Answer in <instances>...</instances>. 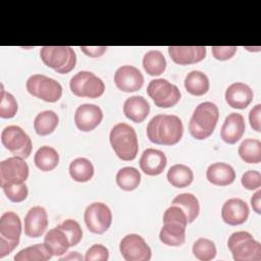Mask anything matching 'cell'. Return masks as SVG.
Segmentation results:
<instances>
[{
  "label": "cell",
  "mask_w": 261,
  "mask_h": 261,
  "mask_svg": "<svg viewBox=\"0 0 261 261\" xmlns=\"http://www.w3.org/2000/svg\"><path fill=\"white\" fill-rule=\"evenodd\" d=\"M184 134L180 118L172 114H157L147 125V137L157 145L172 146L177 144Z\"/></svg>",
  "instance_id": "1"
},
{
  "label": "cell",
  "mask_w": 261,
  "mask_h": 261,
  "mask_svg": "<svg viewBox=\"0 0 261 261\" xmlns=\"http://www.w3.org/2000/svg\"><path fill=\"white\" fill-rule=\"evenodd\" d=\"M219 110L212 102H202L194 110L189 122V132L196 140L209 138L218 122Z\"/></svg>",
  "instance_id": "2"
},
{
  "label": "cell",
  "mask_w": 261,
  "mask_h": 261,
  "mask_svg": "<svg viewBox=\"0 0 261 261\" xmlns=\"http://www.w3.org/2000/svg\"><path fill=\"white\" fill-rule=\"evenodd\" d=\"M111 147L117 157L123 161H132L137 157L139 142L136 130L127 123L115 124L109 135Z\"/></svg>",
  "instance_id": "3"
},
{
  "label": "cell",
  "mask_w": 261,
  "mask_h": 261,
  "mask_svg": "<svg viewBox=\"0 0 261 261\" xmlns=\"http://www.w3.org/2000/svg\"><path fill=\"white\" fill-rule=\"evenodd\" d=\"M227 247L236 261H260L261 245L248 231H236L230 234Z\"/></svg>",
  "instance_id": "4"
},
{
  "label": "cell",
  "mask_w": 261,
  "mask_h": 261,
  "mask_svg": "<svg viewBox=\"0 0 261 261\" xmlns=\"http://www.w3.org/2000/svg\"><path fill=\"white\" fill-rule=\"evenodd\" d=\"M40 57L45 65L62 74L70 72L76 63L75 52L68 46H44Z\"/></svg>",
  "instance_id": "5"
},
{
  "label": "cell",
  "mask_w": 261,
  "mask_h": 261,
  "mask_svg": "<svg viewBox=\"0 0 261 261\" xmlns=\"http://www.w3.org/2000/svg\"><path fill=\"white\" fill-rule=\"evenodd\" d=\"M19 216L12 212H4L0 217V258L9 255L19 243L21 234Z\"/></svg>",
  "instance_id": "6"
},
{
  "label": "cell",
  "mask_w": 261,
  "mask_h": 261,
  "mask_svg": "<svg viewBox=\"0 0 261 261\" xmlns=\"http://www.w3.org/2000/svg\"><path fill=\"white\" fill-rule=\"evenodd\" d=\"M28 92L45 102H57L62 96V86L54 79L44 74L31 75L25 84Z\"/></svg>",
  "instance_id": "7"
},
{
  "label": "cell",
  "mask_w": 261,
  "mask_h": 261,
  "mask_svg": "<svg viewBox=\"0 0 261 261\" xmlns=\"http://www.w3.org/2000/svg\"><path fill=\"white\" fill-rule=\"evenodd\" d=\"M69 88L76 97L98 98L104 94L105 85L103 81L91 71L82 70L75 73L69 82Z\"/></svg>",
  "instance_id": "8"
},
{
  "label": "cell",
  "mask_w": 261,
  "mask_h": 261,
  "mask_svg": "<svg viewBox=\"0 0 261 261\" xmlns=\"http://www.w3.org/2000/svg\"><path fill=\"white\" fill-rule=\"evenodd\" d=\"M147 94L159 108L173 107L180 99L178 88L165 79L152 80L147 87Z\"/></svg>",
  "instance_id": "9"
},
{
  "label": "cell",
  "mask_w": 261,
  "mask_h": 261,
  "mask_svg": "<svg viewBox=\"0 0 261 261\" xmlns=\"http://www.w3.org/2000/svg\"><path fill=\"white\" fill-rule=\"evenodd\" d=\"M2 145L14 156L28 158L32 152V141L28 134L17 125H8L1 133Z\"/></svg>",
  "instance_id": "10"
},
{
  "label": "cell",
  "mask_w": 261,
  "mask_h": 261,
  "mask_svg": "<svg viewBox=\"0 0 261 261\" xmlns=\"http://www.w3.org/2000/svg\"><path fill=\"white\" fill-rule=\"evenodd\" d=\"M84 219L91 232L102 234L112 223V213L106 204L94 202L87 206L84 213Z\"/></svg>",
  "instance_id": "11"
},
{
  "label": "cell",
  "mask_w": 261,
  "mask_h": 261,
  "mask_svg": "<svg viewBox=\"0 0 261 261\" xmlns=\"http://www.w3.org/2000/svg\"><path fill=\"white\" fill-rule=\"evenodd\" d=\"M29 165L23 158L13 156L0 162L1 188L13 184H22L29 177Z\"/></svg>",
  "instance_id": "12"
},
{
  "label": "cell",
  "mask_w": 261,
  "mask_h": 261,
  "mask_svg": "<svg viewBox=\"0 0 261 261\" xmlns=\"http://www.w3.org/2000/svg\"><path fill=\"white\" fill-rule=\"evenodd\" d=\"M119 251L126 261H148L152 255L149 245L137 233L123 237L119 244Z\"/></svg>",
  "instance_id": "13"
},
{
  "label": "cell",
  "mask_w": 261,
  "mask_h": 261,
  "mask_svg": "<svg viewBox=\"0 0 261 261\" xmlns=\"http://www.w3.org/2000/svg\"><path fill=\"white\" fill-rule=\"evenodd\" d=\"M114 84L117 89L125 93L139 91L144 84L142 72L133 65H122L114 73Z\"/></svg>",
  "instance_id": "14"
},
{
  "label": "cell",
  "mask_w": 261,
  "mask_h": 261,
  "mask_svg": "<svg viewBox=\"0 0 261 261\" xmlns=\"http://www.w3.org/2000/svg\"><path fill=\"white\" fill-rule=\"evenodd\" d=\"M103 119L101 108L95 104H82L74 112V123L82 132L95 129Z\"/></svg>",
  "instance_id": "15"
},
{
  "label": "cell",
  "mask_w": 261,
  "mask_h": 261,
  "mask_svg": "<svg viewBox=\"0 0 261 261\" xmlns=\"http://www.w3.org/2000/svg\"><path fill=\"white\" fill-rule=\"evenodd\" d=\"M250 209L248 204L240 198H231L224 202L221 208L222 220L228 225H240L247 221Z\"/></svg>",
  "instance_id": "16"
},
{
  "label": "cell",
  "mask_w": 261,
  "mask_h": 261,
  "mask_svg": "<svg viewBox=\"0 0 261 261\" xmlns=\"http://www.w3.org/2000/svg\"><path fill=\"white\" fill-rule=\"evenodd\" d=\"M48 226V215L44 207H32L24 217V234L29 238H40Z\"/></svg>",
  "instance_id": "17"
},
{
  "label": "cell",
  "mask_w": 261,
  "mask_h": 261,
  "mask_svg": "<svg viewBox=\"0 0 261 261\" xmlns=\"http://www.w3.org/2000/svg\"><path fill=\"white\" fill-rule=\"evenodd\" d=\"M205 46H169L170 58L179 65L194 64L202 61L206 56Z\"/></svg>",
  "instance_id": "18"
},
{
  "label": "cell",
  "mask_w": 261,
  "mask_h": 261,
  "mask_svg": "<svg viewBox=\"0 0 261 261\" xmlns=\"http://www.w3.org/2000/svg\"><path fill=\"white\" fill-rule=\"evenodd\" d=\"M139 164L145 174L154 176L163 172L167 164V159L161 150L148 148L142 153Z\"/></svg>",
  "instance_id": "19"
},
{
  "label": "cell",
  "mask_w": 261,
  "mask_h": 261,
  "mask_svg": "<svg viewBox=\"0 0 261 261\" xmlns=\"http://www.w3.org/2000/svg\"><path fill=\"white\" fill-rule=\"evenodd\" d=\"M253 90L244 83L237 82L228 86L225 91V101L231 108L245 109L252 102Z\"/></svg>",
  "instance_id": "20"
},
{
  "label": "cell",
  "mask_w": 261,
  "mask_h": 261,
  "mask_svg": "<svg viewBox=\"0 0 261 261\" xmlns=\"http://www.w3.org/2000/svg\"><path fill=\"white\" fill-rule=\"evenodd\" d=\"M246 124L244 116L240 113L232 112L228 114L220 129V138L227 144H236L240 141L245 133Z\"/></svg>",
  "instance_id": "21"
},
{
  "label": "cell",
  "mask_w": 261,
  "mask_h": 261,
  "mask_svg": "<svg viewBox=\"0 0 261 261\" xmlns=\"http://www.w3.org/2000/svg\"><path fill=\"white\" fill-rule=\"evenodd\" d=\"M206 177L209 182L215 186L225 187L236 179V171L231 165L224 162H215L208 166Z\"/></svg>",
  "instance_id": "22"
},
{
  "label": "cell",
  "mask_w": 261,
  "mask_h": 261,
  "mask_svg": "<svg viewBox=\"0 0 261 261\" xmlns=\"http://www.w3.org/2000/svg\"><path fill=\"white\" fill-rule=\"evenodd\" d=\"M150 112L148 101L142 96H132L123 103V113L125 117L136 123L143 122Z\"/></svg>",
  "instance_id": "23"
},
{
  "label": "cell",
  "mask_w": 261,
  "mask_h": 261,
  "mask_svg": "<svg viewBox=\"0 0 261 261\" xmlns=\"http://www.w3.org/2000/svg\"><path fill=\"white\" fill-rule=\"evenodd\" d=\"M44 245L52 256H61L65 254L70 247L67 236L57 226L46 232L44 237Z\"/></svg>",
  "instance_id": "24"
},
{
  "label": "cell",
  "mask_w": 261,
  "mask_h": 261,
  "mask_svg": "<svg viewBox=\"0 0 261 261\" xmlns=\"http://www.w3.org/2000/svg\"><path fill=\"white\" fill-rule=\"evenodd\" d=\"M186 227L187 225L175 221L164 222L159 232V239L164 245L179 247L186 241Z\"/></svg>",
  "instance_id": "25"
},
{
  "label": "cell",
  "mask_w": 261,
  "mask_h": 261,
  "mask_svg": "<svg viewBox=\"0 0 261 261\" xmlns=\"http://www.w3.org/2000/svg\"><path fill=\"white\" fill-rule=\"evenodd\" d=\"M208 76L200 70H192L185 79V88L188 93L194 96H203L209 90Z\"/></svg>",
  "instance_id": "26"
},
{
  "label": "cell",
  "mask_w": 261,
  "mask_h": 261,
  "mask_svg": "<svg viewBox=\"0 0 261 261\" xmlns=\"http://www.w3.org/2000/svg\"><path fill=\"white\" fill-rule=\"evenodd\" d=\"M34 162L41 171H51L57 167L59 155L53 147L42 146L37 150Z\"/></svg>",
  "instance_id": "27"
},
{
  "label": "cell",
  "mask_w": 261,
  "mask_h": 261,
  "mask_svg": "<svg viewBox=\"0 0 261 261\" xmlns=\"http://www.w3.org/2000/svg\"><path fill=\"white\" fill-rule=\"evenodd\" d=\"M167 180L174 188H186L194 179L193 170L185 164H174L167 171Z\"/></svg>",
  "instance_id": "28"
},
{
  "label": "cell",
  "mask_w": 261,
  "mask_h": 261,
  "mask_svg": "<svg viewBox=\"0 0 261 261\" xmlns=\"http://www.w3.org/2000/svg\"><path fill=\"white\" fill-rule=\"evenodd\" d=\"M68 171L74 181L87 182L94 175V166L89 159L79 157L69 164Z\"/></svg>",
  "instance_id": "29"
},
{
  "label": "cell",
  "mask_w": 261,
  "mask_h": 261,
  "mask_svg": "<svg viewBox=\"0 0 261 261\" xmlns=\"http://www.w3.org/2000/svg\"><path fill=\"white\" fill-rule=\"evenodd\" d=\"M58 122V115L54 111L45 110L35 117L34 128L39 136H48L55 130Z\"/></svg>",
  "instance_id": "30"
},
{
  "label": "cell",
  "mask_w": 261,
  "mask_h": 261,
  "mask_svg": "<svg viewBox=\"0 0 261 261\" xmlns=\"http://www.w3.org/2000/svg\"><path fill=\"white\" fill-rule=\"evenodd\" d=\"M172 205H177L182 209L188 217V223L193 222L199 215L200 205L199 201L191 193H182L177 195L171 202Z\"/></svg>",
  "instance_id": "31"
},
{
  "label": "cell",
  "mask_w": 261,
  "mask_h": 261,
  "mask_svg": "<svg viewBox=\"0 0 261 261\" xmlns=\"http://www.w3.org/2000/svg\"><path fill=\"white\" fill-rule=\"evenodd\" d=\"M143 67L149 75H160L166 68V59L160 51L150 50L143 57Z\"/></svg>",
  "instance_id": "32"
},
{
  "label": "cell",
  "mask_w": 261,
  "mask_h": 261,
  "mask_svg": "<svg viewBox=\"0 0 261 261\" xmlns=\"http://www.w3.org/2000/svg\"><path fill=\"white\" fill-rule=\"evenodd\" d=\"M239 156L243 161L250 164H257L261 161V142L256 139L244 140L238 149Z\"/></svg>",
  "instance_id": "33"
},
{
  "label": "cell",
  "mask_w": 261,
  "mask_h": 261,
  "mask_svg": "<svg viewBox=\"0 0 261 261\" xmlns=\"http://www.w3.org/2000/svg\"><path fill=\"white\" fill-rule=\"evenodd\" d=\"M115 180L121 190L130 192L139 187L141 182V173L137 168L132 166L122 167L117 171Z\"/></svg>",
  "instance_id": "34"
},
{
  "label": "cell",
  "mask_w": 261,
  "mask_h": 261,
  "mask_svg": "<svg viewBox=\"0 0 261 261\" xmlns=\"http://www.w3.org/2000/svg\"><path fill=\"white\" fill-rule=\"evenodd\" d=\"M52 255L43 244H36L20 250L15 254V261H46L49 260Z\"/></svg>",
  "instance_id": "35"
},
{
  "label": "cell",
  "mask_w": 261,
  "mask_h": 261,
  "mask_svg": "<svg viewBox=\"0 0 261 261\" xmlns=\"http://www.w3.org/2000/svg\"><path fill=\"white\" fill-rule=\"evenodd\" d=\"M194 256L201 261H209L215 258L217 250L215 244L206 238L198 239L193 245Z\"/></svg>",
  "instance_id": "36"
},
{
  "label": "cell",
  "mask_w": 261,
  "mask_h": 261,
  "mask_svg": "<svg viewBox=\"0 0 261 261\" xmlns=\"http://www.w3.org/2000/svg\"><path fill=\"white\" fill-rule=\"evenodd\" d=\"M17 102L14 96L6 92L3 87L1 89L0 96V117L1 118H12L17 112Z\"/></svg>",
  "instance_id": "37"
},
{
  "label": "cell",
  "mask_w": 261,
  "mask_h": 261,
  "mask_svg": "<svg viewBox=\"0 0 261 261\" xmlns=\"http://www.w3.org/2000/svg\"><path fill=\"white\" fill-rule=\"evenodd\" d=\"M57 227H59L65 232V234L68 238L70 247L76 246L81 242L83 238V230L77 221L73 219H66L62 223L58 224Z\"/></svg>",
  "instance_id": "38"
},
{
  "label": "cell",
  "mask_w": 261,
  "mask_h": 261,
  "mask_svg": "<svg viewBox=\"0 0 261 261\" xmlns=\"http://www.w3.org/2000/svg\"><path fill=\"white\" fill-rule=\"evenodd\" d=\"M2 190L7 199L13 203H20L24 201L29 195V190L24 182L5 186Z\"/></svg>",
  "instance_id": "39"
},
{
  "label": "cell",
  "mask_w": 261,
  "mask_h": 261,
  "mask_svg": "<svg viewBox=\"0 0 261 261\" xmlns=\"http://www.w3.org/2000/svg\"><path fill=\"white\" fill-rule=\"evenodd\" d=\"M169 221H175V222H179L187 225L188 217L180 207H178L177 205L171 204V206L168 207L163 214V223L169 222Z\"/></svg>",
  "instance_id": "40"
},
{
  "label": "cell",
  "mask_w": 261,
  "mask_h": 261,
  "mask_svg": "<svg viewBox=\"0 0 261 261\" xmlns=\"http://www.w3.org/2000/svg\"><path fill=\"white\" fill-rule=\"evenodd\" d=\"M109 258V252L108 249L101 245V244H95L92 247L88 249L85 255L86 261H106Z\"/></svg>",
  "instance_id": "41"
},
{
  "label": "cell",
  "mask_w": 261,
  "mask_h": 261,
  "mask_svg": "<svg viewBox=\"0 0 261 261\" xmlns=\"http://www.w3.org/2000/svg\"><path fill=\"white\" fill-rule=\"evenodd\" d=\"M241 182L247 190H257L261 187V174L257 170H248L242 175Z\"/></svg>",
  "instance_id": "42"
},
{
  "label": "cell",
  "mask_w": 261,
  "mask_h": 261,
  "mask_svg": "<svg viewBox=\"0 0 261 261\" xmlns=\"http://www.w3.org/2000/svg\"><path fill=\"white\" fill-rule=\"evenodd\" d=\"M236 46H212L211 52L215 59L224 61L232 58L237 52Z\"/></svg>",
  "instance_id": "43"
},
{
  "label": "cell",
  "mask_w": 261,
  "mask_h": 261,
  "mask_svg": "<svg viewBox=\"0 0 261 261\" xmlns=\"http://www.w3.org/2000/svg\"><path fill=\"white\" fill-rule=\"evenodd\" d=\"M249 122L251 127L257 133L261 132V104H256L249 112Z\"/></svg>",
  "instance_id": "44"
},
{
  "label": "cell",
  "mask_w": 261,
  "mask_h": 261,
  "mask_svg": "<svg viewBox=\"0 0 261 261\" xmlns=\"http://www.w3.org/2000/svg\"><path fill=\"white\" fill-rule=\"evenodd\" d=\"M80 49L89 57H100L102 56L105 51L107 50L106 46H94V47H88V46H81Z\"/></svg>",
  "instance_id": "45"
},
{
  "label": "cell",
  "mask_w": 261,
  "mask_h": 261,
  "mask_svg": "<svg viewBox=\"0 0 261 261\" xmlns=\"http://www.w3.org/2000/svg\"><path fill=\"white\" fill-rule=\"evenodd\" d=\"M251 206L257 214L261 213V191L258 189L257 192L251 197Z\"/></svg>",
  "instance_id": "46"
},
{
  "label": "cell",
  "mask_w": 261,
  "mask_h": 261,
  "mask_svg": "<svg viewBox=\"0 0 261 261\" xmlns=\"http://www.w3.org/2000/svg\"><path fill=\"white\" fill-rule=\"evenodd\" d=\"M85 258L77 252H69L67 255L60 257V261H65V260H75V261H83Z\"/></svg>",
  "instance_id": "47"
}]
</instances>
